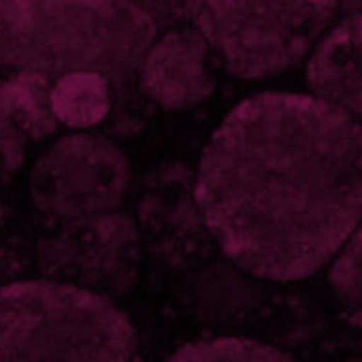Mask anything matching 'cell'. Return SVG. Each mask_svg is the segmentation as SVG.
<instances>
[{
	"mask_svg": "<svg viewBox=\"0 0 362 362\" xmlns=\"http://www.w3.org/2000/svg\"><path fill=\"white\" fill-rule=\"evenodd\" d=\"M194 193L210 237L237 267L305 279L362 225V124L315 95H254L212 134Z\"/></svg>",
	"mask_w": 362,
	"mask_h": 362,
	"instance_id": "obj_1",
	"label": "cell"
},
{
	"mask_svg": "<svg viewBox=\"0 0 362 362\" xmlns=\"http://www.w3.org/2000/svg\"><path fill=\"white\" fill-rule=\"evenodd\" d=\"M155 38L156 21L134 2H0V69L12 73L124 81Z\"/></svg>",
	"mask_w": 362,
	"mask_h": 362,
	"instance_id": "obj_2",
	"label": "cell"
},
{
	"mask_svg": "<svg viewBox=\"0 0 362 362\" xmlns=\"http://www.w3.org/2000/svg\"><path fill=\"white\" fill-rule=\"evenodd\" d=\"M136 330L111 300L44 281L0 288V362H132Z\"/></svg>",
	"mask_w": 362,
	"mask_h": 362,
	"instance_id": "obj_3",
	"label": "cell"
},
{
	"mask_svg": "<svg viewBox=\"0 0 362 362\" xmlns=\"http://www.w3.org/2000/svg\"><path fill=\"white\" fill-rule=\"evenodd\" d=\"M334 2H189L187 13L227 71L259 81L292 69L332 29Z\"/></svg>",
	"mask_w": 362,
	"mask_h": 362,
	"instance_id": "obj_4",
	"label": "cell"
},
{
	"mask_svg": "<svg viewBox=\"0 0 362 362\" xmlns=\"http://www.w3.org/2000/svg\"><path fill=\"white\" fill-rule=\"evenodd\" d=\"M128 189L126 156L95 134H73L56 141L31 174L33 202L54 225L117 212Z\"/></svg>",
	"mask_w": 362,
	"mask_h": 362,
	"instance_id": "obj_5",
	"label": "cell"
},
{
	"mask_svg": "<svg viewBox=\"0 0 362 362\" xmlns=\"http://www.w3.org/2000/svg\"><path fill=\"white\" fill-rule=\"evenodd\" d=\"M37 259L48 281L111 300L136 281L141 235L136 221L119 212L56 223L50 235L38 240Z\"/></svg>",
	"mask_w": 362,
	"mask_h": 362,
	"instance_id": "obj_6",
	"label": "cell"
},
{
	"mask_svg": "<svg viewBox=\"0 0 362 362\" xmlns=\"http://www.w3.org/2000/svg\"><path fill=\"white\" fill-rule=\"evenodd\" d=\"M210 50V44L197 27L166 33L153 42L139 65L141 90L170 111L199 105L216 86Z\"/></svg>",
	"mask_w": 362,
	"mask_h": 362,
	"instance_id": "obj_7",
	"label": "cell"
},
{
	"mask_svg": "<svg viewBox=\"0 0 362 362\" xmlns=\"http://www.w3.org/2000/svg\"><path fill=\"white\" fill-rule=\"evenodd\" d=\"M313 95L362 124V13L332 27L307 67Z\"/></svg>",
	"mask_w": 362,
	"mask_h": 362,
	"instance_id": "obj_8",
	"label": "cell"
},
{
	"mask_svg": "<svg viewBox=\"0 0 362 362\" xmlns=\"http://www.w3.org/2000/svg\"><path fill=\"white\" fill-rule=\"evenodd\" d=\"M177 180V175L166 172L151 185L139 208L138 229L141 240L147 238L149 243L153 238L160 248L185 256V250H199L208 229L197 202L194 181Z\"/></svg>",
	"mask_w": 362,
	"mask_h": 362,
	"instance_id": "obj_9",
	"label": "cell"
},
{
	"mask_svg": "<svg viewBox=\"0 0 362 362\" xmlns=\"http://www.w3.org/2000/svg\"><path fill=\"white\" fill-rule=\"evenodd\" d=\"M52 107L59 124L92 128L105 120L111 109L109 81L98 73H73L54 82Z\"/></svg>",
	"mask_w": 362,
	"mask_h": 362,
	"instance_id": "obj_10",
	"label": "cell"
},
{
	"mask_svg": "<svg viewBox=\"0 0 362 362\" xmlns=\"http://www.w3.org/2000/svg\"><path fill=\"white\" fill-rule=\"evenodd\" d=\"M4 82L10 115L19 132L31 139H44L56 134L59 120L52 107V90L56 81L40 73L13 71Z\"/></svg>",
	"mask_w": 362,
	"mask_h": 362,
	"instance_id": "obj_11",
	"label": "cell"
},
{
	"mask_svg": "<svg viewBox=\"0 0 362 362\" xmlns=\"http://www.w3.org/2000/svg\"><path fill=\"white\" fill-rule=\"evenodd\" d=\"M168 362H293L284 353L246 337H214L185 345Z\"/></svg>",
	"mask_w": 362,
	"mask_h": 362,
	"instance_id": "obj_12",
	"label": "cell"
},
{
	"mask_svg": "<svg viewBox=\"0 0 362 362\" xmlns=\"http://www.w3.org/2000/svg\"><path fill=\"white\" fill-rule=\"evenodd\" d=\"M25 155V136L19 132L10 115L6 82L0 78V175L18 170Z\"/></svg>",
	"mask_w": 362,
	"mask_h": 362,
	"instance_id": "obj_13",
	"label": "cell"
}]
</instances>
